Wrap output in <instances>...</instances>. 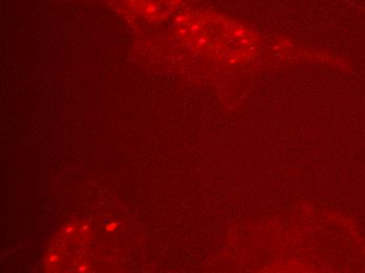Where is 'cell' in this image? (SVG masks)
Instances as JSON below:
<instances>
[{
    "mask_svg": "<svg viewBox=\"0 0 365 273\" xmlns=\"http://www.w3.org/2000/svg\"><path fill=\"white\" fill-rule=\"evenodd\" d=\"M182 0H128L135 12L153 20L168 17L179 6Z\"/></svg>",
    "mask_w": 365,
    "mask_h": 273,
    "instance_id": "obj_1",
    "label": "cell"
}]
</instances>
